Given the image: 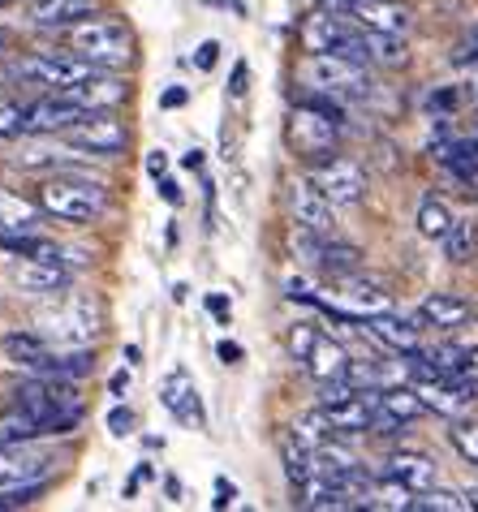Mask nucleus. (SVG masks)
Here are the masks:
<instances>
[{
    "mask_svg": "<svg viewBox=\"0 0 478 512\" xmlns=\"http://www.w3.org/2000/svg\"><path fill=\"white\" fill-rule=\"evenodd\" d=\"M457 99H461L457 91H435L427 104H431V108H440V112H448V108H457Z\"/></svg>",
    "mask_w": 478,
    "mask_h": 512,
    "instance_id": "49530a36",
    "label": "nucleus"
},
{
    "mask_svg": "<svg viewBox=\"0 0 478 512\" xmlns=\"http://www.w3.org/2000/svg\"><path fill=\"white\" fill-rule=\"evenodd\" d=\"M367 332L379 340L384 349H397V353H414L418 349V323L410 319H397V315H371L367 319Z\"/></svg>",
    "mask_w": 478,
    "mask_h": 512,
    "instance_id": "4be33fe9",
    "label": "nucleus"
},
{
    "mask_svg": "<svg viewBox=\"0 0 478 512\" xmlns=\"http://www.w3.org/2000/svg\"><path fill=\"white\" fill-rule=\"evenodd\" d=\"M332 207L336 203L315 186V181H293V186H289V211H293V224H302V229L332 237L336 233Z\"/></svg>",
    "mask_w": 478,
    "mask_h": 512,
    "instance_id": "9b49d317",
    "label": "nucleus"
},
{
    "mask_svg": "<svg viewBox=\"0 0 478 512\" xmlns=\"http://www.w3.org/2000/svg\"><path fill=\"white\" fill-rule=\"evenodd\" d=\"M108 207V194L100 181L91 177H74V173H56L39 186V211H48L56 220H69V224H91L100 220Z\"/></svg>",
    "mask_w": 478,
    "mask_h": 512,
    "instance_id": "f03ea898",
    "label": "nucleus"
},
{
    "mask_svg": "<svg viewBox=\"0 0 478 512\" xmlns=\"http://www.w3.org/2000/svg\"><path fill=\"white\" fill-rule=\"evenodd\" d=\"M289 147L302 155V160H332V151H336V142H341V121L328 117V112H319L311 104H302L298 99V108H293V117H289Z\"/></svg>",
    "mask_w": 478,
    "mask_h": 512,
    "instance_id": "39448f33",
    "label": "nucleus"
},
{
    "mask_svg": "<svg viewBox=\"0 0 478 512\" xmlns=\"http://www.w3.org/2000/svg\"><path fill=\"white\" fill-rule=\"evenodd\" d=\"M5 233H9V220H5V216H0V237H5Z\"/></svg>",
    "mask_w": 478,
    "mask_h": 512,
    "instance_id": "5fc2aeb1",
    "label": "nucleus"
},
{
    "mask_svg": "<svg viewBox=\"0 0 478 512\" xmlns=\"http://www.w3.org/2000/svg\"><path fill=\"white\" fill-rule=\"evenodd\" d=\"M147 173L156 177V181L168 173V155H164V151H151V155H147Z\"/></svg>",
    "mask_w": 478,
    "mask_h": 512,
    "instance_id": "a18cd8bd",
    "label": "nucleus"
},
{
    "mask_svg": "<svg viewBox=\"0 0 478 512\" xmlns=\"http://www.w3.org/2000/svg\"><path fill=\"white\" fill-rule=\"evenodd\" d=\"M315 340H319V332H315V327H293V336H289V349H293V358H298V362H306V353H311L315 349Z\"/></svg>",
    "mask_w": 478,
    "mask_h": 512,
    "instance_id": "c9c22d12",
    "label": "nucleus"
},
{
    "mask_svg": "<svg viewBox=\"0 0 478 512\" xmlns=\"http://www.w3.org/2000/svg\"><path fill=\"white\" fill-rule=\"evenodd\" d=\"M91 108L74 104L69 95L52 91L44 99H35V104H26V134H65L74 121H82Z\"/></svg>",
    "mask_w": 478,
    "mask_h": 512,
    "instance_id": "ddd939ff",
    "label": "nucleus"
},
{
    "mask_svg": "<svg viewBox=\"0 0 478 512\" xmlns=\"http://www.w3.org/2000/svg\"><path fill=\"white\" fill-rule=\"evenodd\" d=\"M349 18H354L358 26H367V31H388V35H405V31H410V9L392 5V0H362Z\"/></svg>",
    "mask_w": 478,
    "mask_h": 512,
    "instance_id": "6ab92c4d",
    "label": "nucleus"
},
{
    "mask_svg": "<svg viewBox=\"0 0 478 512\" xmlns=\"http://www.w3.org/2000/svg\"><path fill=\"white\" fill-rule=\"evenodd\" d=\"M65 138H69V147H78V151L117 155V151H125V142H130V130H125V121L112 108H91L82 121L69 125Z\"/></svg>",
    "mask_w": 478,
    "mask_h": 512,
    "instance_id": "423d86ee",
    "label": "nucleus"
},
{
    "mask_svg": "<svg viewBox=\"0 0 478 512\" xmlns=\"http://www.w3.org/2000/svg\"><path fill=\"white\" fill-rule=\"evenodd\" d=\"M207 310H212L220 323H229V297L224 293H207Z\"/></svg>",
    "mask_w": 478,
    "mask_h": 512,
    "instance_id": "79ce46f5",
    "label": "nucleus"
},
{
    "mask_svg": "<svg viewBox=\"0 0 478 512\" xmlns=\"http://www.w3.org/2000/svg\"><path fill=\"white\" fill-rule=\"evenodd\" d=\"M453 61H457V65H470V61H478V31H474V35L466 39V44H461V48L453 52Z\"/></svg>",
    "mask_w": 478,
    "mask_h": 512,
    "instance_id": "a19ab883",
    "label": "nucleus"
},
{
    "mask_svg": "<svg viewBox=\"0 0 478 512\" xmlns=\"http://www.w3.org/2000/svg\"><path fill=\"white\" fill-rule=\"evenodd\" d=\"M160 401H164V409H168V414H173L177 422L194 426V431H203V426H207L199 383H194V375L186 371V366H173V371L164 375V383H160Z\"/></svg>",
    "mask_w": 478,
    "mask_h": 512,
    "instance_id": "1a4fd4ad",
    "label": "nucleus"
},
{
    "mask_svg": "<svg viewBox=\"0 0 478 512\" xmlns=\"http://www.w3.org/2000/svg\"><path fill=\"white\" fill-rule=\"evenodd\" d=\"M5 52H9V31L0 26V56H5Z\"/></svg>",
    "mask_w": 478,
    "mask_h": 512,
    "instance_id": "864d4df0",
    "label": "nucleus"
},
{
    "mask_svg": "<svg viewBox=\"0 0 478 512\" xmlns=\"http://www.w3.org/2000/svg\"><path fill=\"white\" fill-rule=\"evenodd\" d=\"M315 5H319V9H336V13H354L362 0H315Z\"/></svg>",
    "mask_w": 478,
    "mask_h": 512,
    "instance_id": "de8ad7c7",
    "label": "nucleus"
},
{
    "mask_svg": "<svg viewBox=\"0 0 478 512\" xmlns=\"http://www.w3.org/2000/svg\"><path fill=\"white\" fill-rule=\"evenodd\" d=\"M444 254L453 263H474L478 259V224L474 220H457L444 237Z\"/></svg>",
    "mask_w": 478,
    "mask_h": 512,
    "instance_id": "bb28decb",
    "label": "nucleus"
},
{
    "mask_svg": "<svg viewBox=\"0 0 478 512\" xmlns=\"http://www.w3.org/2000/svg\"><path fill=\"white\" fill-rule=\"evenodd\" d=\"M74 52L87 56L95 65H125L130 61V31L121 22H82L74 26Z\"/></svg>",
    "mask_w": 478,
    "mask_h": 512,
    "instance_id": "0eeeda50",
    "label": "nucleus"
},
{
    "mask_svg": "<svg viewBox=\"0 0 478 512\" xmlns=\"http://www.w3.org/2000/svg\"><path fill=\"white\" fill-rule=\"evenodd\" d=\"M298 78L315 91H328L336 99H367L371 95V74L362 61H349V56L336 52H311L298 69Z\"/></svg>",
    "mask_w": 478,
    "mask_h": 512,
    "instance_id": "7ed1b4c3",
    "label": "nucleus"
},
{
    "mask_svg": "<svg viewBox=\"0 0 478 512\" xmlns=\"http://www.w3.org/2000/svg\"><path fill=\"white\" fill-rule=\"evenodd\" d=\"M470 315H474L470 302L457 293H431L418 306V323H427V327H461V323H470Z\"/></svg>",
    "mask_w": 478,
    "mask_h": 512,
    "instance_id": "aec40b11",
    "label": "nucleus"
},
{
    "mask_svg": "<svg viewBox=\"0 0 478 512\" xmlns=\"http://www.w3.org/2000/svg\"><path fill=\"white\" fill-rule=\"evenodd\" d=\"M13 280L22 289H35V293H61L69 284V272L61 263H44V259H22L13 263Z\"/></svg>",
    "mask_w": 478,
    "mask_h": 512,
    "instance_id": "5701e85b",
    "label": "nucleus"
},
{
    "mask_svg": "<svg viewBox=\"0 0 478 512\" xmlns=\"http://www.w3.org/2000/svg\"><path fill=\"white\" fill-rule=\"evenodd\" d=\"M461 508H470L466 495H457V491H418V500H414V512H461Z\"/></svg>",
    "mask_w": 478,
    "mask_h": 512,
    "instance_id": "473e14b6",
    "label": "nucleus"
},
{
    "mask_svg": "<svg viewBox=\"0 0 478 512\" xmlns=\"http://www.w3.org/2000/svg\"><path fill=\"white\" fill-rule=\"evenodd\" d=\"M328 431H332V422H328V414H323V409H315V414H302L298 422H293V435H298L306 448L328 444Z\"/></svg>",
    "mask_w": 478,
    "mask_h": 512,
    "instance_id": "2f4dec72",
    "label": "nucleus"
},
{
    "mask_svg": "<svg viewBox=\"0 0 478 512\" xmlns=\"http://www.w3.org/2000/svg\"><path fill=\"white\" fill-rule=\"evenodd\" d=\"M375 409H379V414H375V431H384V435L401 431V426H410L423 414H431L427 401L418 396V388H379L375 392Z\"/></svg>",
    "mask_w": 478,
    "mask_h": 512,
    "instance_id": "f8f14e48",
    "label": "nucleus"
},
{
    "mask_svg": "<svg viewBox=\"0 0 478 512\" xmlns=\"http://www.w3.org/2000/svg\"><path fill=\"white\" fill-rule=\"evenodd\" d=\"M233 500H237V487H233L229 478H216V500H212V504H216V508H229Z\"/></svg>",
    "mask_w": 478,
    "mask_h": 512,
    "instance_id": "ea45409f",
    "label": "nucleus"
},
{
    "mask_svg": "<svg viewBox=\"0 0 478 512\" xmlns=\"http://www.w3.org/2000/svg\"><path fill=\"white\" fill-rule=\"evenodd\" d=\"M306 371H311L315 383H328V379H341V375L349 371V358H345V349L336 345V340L319 336L315 349L306 353Z\"/></svg>",
    "mask_w": 478,
    "mask_h": 512,
    "instance_id": "b1692460",
    "label": "nucleus"
},
{
    "mask_svg": "<svg viewBox=\"0 0 478 512\" xmlns=\"http://www.w3.org/2000/svg\"><path fill=\"white\" fill-rule=\"evenodd\" d=\"M362 31H367V26H362ZM367 56L375 65L397 69V65H405V39L388 35V31H367Z\"/></svg>",
    "mask_w": 478,
    "mask_h": 512,
    "instance_id": "c85d7f7f",
    "label": "nucleus"
},
{
    "mask_svg": "<svg viewBox=\"0 0 478 512\" xmlns=\"http://www.w3.org/2000/svg\"><path fill=\"white\" fill-rule=\"evenodd\" d=\"M61 336L69 345H87L100 332V310H95L91 297H74V306H69V315H61Z\"/></svg>",
    "mask_w": 478,
    "mask_h": 512,
    "instance_id": "393cba45",
    "label": "nucleus"
},
{
    "mask_svg": "<svg viewBox=\"0 0 478 512\" xmlns=\"http://www.w3.org/2000/svg\"><path fill=\"white\" fill-rule=\"evenodd\" d=\"M216 353H220V362H229V366L242 362V345H233V340H220Z\"/></svg>",
    "mask_w": 478,
    "mask_h": 512,
    "instance_id": "c03bdc74",
    "label": "nucleus"
},
{
    "mask_svg": "<svg viewBox=\"0 0 478 512\" xmlns=\"http://www.w3.org/2000/svg\"><path fill=\"white\" fill-rule=\"evenodd\" d=\"M181 168H190V173H199V168H203V151H199V147L186 151V160H181Z\"/></svg>",
    "mask_w": 478,
    "mask_h": 512,
    "instance_id": "3c124183",
    "label": "nucleus"
},
{
    "mask_svg": "<svg viewBox=\"0 0 478 512\" xmlns=\"http://www.w3.org/2000/svg\"><path fill=\"white\" fill-rule=\"evenodd\" d=\"M108 388H112V396H125V392H130V371H117Z\"/></svg>",
    "mask_w": 478,
    "mask_h": 512,
    "instance_id": "09e8293b",
    "label": "nucleus"
},
{
    "mask_svg": "<svg viewBox=\"0 0 478 512\" xmlns=\"http://www.w3.org/2000/svg\"><path fill=\"white\" fill-rule=\"evenodd\" d=\"M216 56H220V44H216V39H207V44H199V52H194V65H199V69H212Z\"/></svg>",
    "mask_w": 478,
    "mask_h": 512,
    "instance_id": "4c0bfd02",
    "label": "nucleus"
},
{
    "mask_svg": "<svg viewBox=\"0 0 478 512\" xmlns=\"http://www.w3.org/2000/svg\"><path fill=\"white\" fill-rule=\"evenodd\" d=\"M453 224H457V220H453V211H448L440 198H427V203L418 207V233L431 237V241H444Z\"/></svg>",
    "mask_w": 478,
    "mask_h": 512,
    "instance_id": "c756f323",
    "label": "nucleus"
},
{
    "mask_svg": "<svg viewBox=\"0 0 478 512\" xmlns=\"http://www.w3.org/2000/svg\"><path fill=\"white\" fill-rule=\"evenodd\" d=\"M384 474H392L397 482H405V487H410L414 495L435 487V461L423 457V452H392Z\"/></svg>",
    "mask_w": 478,
    "mask_h": 512,
    "instance_id": "412c9836",
    "label": "nucleus"
},
{
    "mask_svg": "<svg viewBox=\"0 0 478 512\" xmlns=\"http://www.w3.org/2000/svg\"><path fill=\"white\" fill-rule=\"evenodd\" d=\"M427 362L435 366V375H466V362H470V349L461 345H435V349H423Z\"/></svg>",
    "mask_w": 478,
    "mask_h": 512,
    "instance_id": "7c9ffc66",
    "label": "nucleus"
},
{
    "mask_svg": "<svg viewBox=\"0 0 478 512\" xmlns=\"http://www.w3.org/2000/svg\"><path fill=\"white\" fill-rule=\"evenodd\" d=\"M0 349H5V358L26 375H52V366H56L52 345L35 332H5L0 336Z\"/></svg>",
    "mask_w": 478,
    "mask_h": 512,
    "instance_id": "4468645a",
    "label": "nucleus"
},
{
    "mask_svg": "<svg viewBox=\"0 0 478 512\" xmlns=\"http://www.w3.org/2000/svg\"><path fill=\"white\" fill-rule=\"evenodd\" d=\"M0 448H5V444H0Z\"/></svg>",
    "mask_w": 478,
    "mask_h": 512,
    "instance_id": "4d7b16f0",
    "label": "nucleus"
},
{
    "mask_svg": "<svg viewBox=\"0 0 478 512\" xmlns=\"http://www.w3.org/2000/svg\"><path fill=\"white\" fill-rule=\"evenodd\" d=\"M246 82H250V69H246V61H237V65H233V82H229V95H233V99H242V95H246Z\"/></svg>",
    "mask_w": 478,
    "mask_h": 512,
    "instance_id": "58836bf2",
    "label": "nucleus"
},
{
    "mask_svg": "<svg viewBox=\"0 0 478 512\" xmlns=\"http://www.w3.org/2000/svg\"><path fill=\"white\" fill-rule=\"evenodd\" d=\"M341 297H345V306L354 310V315H384L388 310V289L379 280L371 276H362V272H349L341 276Z\"/></svg>",
    "mask_w": 478,
    "mask_h": 512,
    "instance_id": "a211bd4d",
    "label": "nucleus"
},
{
    "mask_svg": "<svg viewBox=\"0 0 478 512\" xmlns=\"http://www.w3.org/2000/svg\"><path fill=\"white\" fill-rule=\"evenodd\" d=\"M61 95H69L74 104H82V108H117L125 95H130V87H125L121 78H108L104 69L100 74H91V78H82V82H74V87H65Z\"/></svg>",
    "mask_w": 478,
    "mask_h": 512,
    "instance_id": "f3484780",
    "label": "nucleus"
},
{
    "mask_svg": "<svg viewBox=\"0 0 478 512\" xmlns=\"http://www.w3.org/2000/svg\"><path fill=\"white\" fill-rule=\"evenodd\" d=\"M52 461L48 457H31L22 444H5L0 448V491L13 487H39L48 478Z\"/></svg>",
    "mask_w": 478,
    "mask_h": 512,
    "instance_id": "2eb2a0df",
    "label": "nucleus"
},
{
    "mask_svg": "<svg viewBox=\"0 0 478 512\" xmlns=\"http://www.w3.org/2000/svg\"><path fill=\"white\" fill-rule=\"evenodd\" d=\"M100 13V0H35L31 22L44 31H61V26H78Z\"/></svg>",
    "mask_w": 478,
    "mask_h": 512,
    "instance_id": "dca6fc26",
    "label": "nucleus"
},
{
    "mask_svg": "<svg viewBox=\"0 0 478 512\" xmlns=\"http://www.w3.org/2000/svg\"><path fill=\"white\" fill-rule=\"evenodd\" d=\"M367 508H388V512H405L414 508V491L397 482L392 474H384V482H371V504Z\"/></svg>",
    "mask_w": 478,
    "mask_h": 512,
    "instance_id": "cd10ccee",
    "label": "nucleus"
},
{
    "mask_svg": "<svg viewBox=\"0 0 478 512\" xmlns=\"http://www.w3.org/2000/svg\"><path fill=\"white\" fill-rule=\"evenodd\" d=\"M0 5H9V0H0Z\"/></svg>",
    "mask_w": 478,
    "mask_h": 512,
    "instance_id": "6e6d98bb",
    "label": "nucleus"
},
{
    "mask_svg": "<svg viewBox=\"0 0 478 512\" xmlns=\"http://www.w3.org/2000/svg\"><path fill=\"white\" fill-rule=\"evenodd\" d=\"M186 99H190V91H186V87H168V91L160 95V108H181Z\"/></svg>",
    "mask_w": 478,
    "mask_h": 512,
    "instance_id": "37998d69",
    "label": "nucleus"
},
{
    "mask_svg": "<svg viewBox=\"0 0 478 512\" xmlns=\"http://www.w3.org/2000/svg\"><path fill=\"white\" fill-rule=\"evenodd\" d=\"M311 181L336 207H354V203H362V194H367V173H362L358 160H323Z\"/></svg>",
    "mask_w": 478,
    "mask_h": 512,
    "instance_id": "9d476101",
    "label": "nucleus"
},
{
    "mask_svg": "<svg viewBox=\"0 0 478 512\" xmlns=\"http://www.w3.org/2000/svg\"><path fill=\"white\" fill-rule=\"evenodd\" d=\"M108 431L112 435H130L134 431V414H130V409H125V405L112 409V414H108Z\"/></svg>",
    "mask_w": 478,
    "mask_h": 512,
    "instance_id": "e433bc0d",
    "label": "nucleus"
},
{
    "mask_svg": "<svg viewBox=\"0 0 478 512\" xmlns=\"http://www.w3.org/2000/svg\"><path fill=\"white\" fill-rule=\"evenodd\" d=\"M22 134H26V104L0 99V138H22Z\"/></svg>",
    "mask_w": 478,
    "mask_h": 512,
    "instance_id": "72a5a7b5",
    "label": "nucleus"
},
{
    "mask_svg": "<svg viewBox=\"0 0 478 512\" xmlns=\"http://www.w3.org/2000/svg\"><path fill=\"white\" fill-rule=\"evenodd\" d=\"M466 375L478 383V349H470V362H466Z\"/></svg>",
    "mask_w": 478,
    "mask_h": 512,
    "instance_id": "603ef678",
    "label": "nucleus"
},
{
    "mask_svg": "<svg viewBox=\"0 0 478 512\" xmlns=\"http://www.w3.org/2000/svg\"><path fill=\"white\" fill-rule=\"evenodd\" d=\"M39 435H44V426H39V418L31 409L9 405L5 414H0V444H31Z\"/></svg>",
    "mask_w": 478,
    "mask_h": 512,
    "instance_id": "a878e982",
    "label": "nucleus"
},
{
    "mask_svg": "<svg viewBox=\"0 0 478 512\" xmlns=\"http://www.w3.org/2000/svg\"><path fill=\"white\" fill-rule=\"evenodd\" d=\"M13 405L31 409L44 426V435H69L82 422V392L74 379L61 375H35L13 392Z\"/></svg>",
    "mask_w": 478,
    "mask_h": 512,
    "instance_id": "f257e3e1",
    "label": "nucleus"
},
{
    "mask_svg": "<svg viewBox=\"0 0 478 512\" xmlns=\"http://www.w3.org/2000/svg\"><path fill=\"white\" fill-rule=\"evenodd\" d=\"M478 383L470 375H435V379H418V396L427 401L431 414L444 418H461L466 409L478 401Z\"/></svg>",
    "mask_w": 478,
    "mask_h": 512,
    "instance_id": "6e6552de",
    "label": "nucleus"
},
{
    "mask_svg": "<svg viewBox=\"0 0 478 512\" xmlns=\"http://www.w3.org/2000/svg\"><path fill=\"white\" fill-rule=\"evenodd\" d=\"M448 439H453V448L461 452V457L478 465V422H453Z\"/></svg>",
    "mask_w": 478,
    "mask_h": 512,
    "instance_id": "f704fd0d",
    "label": "nucleus"
},
{
    "mask_svg": "<svg viewBox=\"0 0 478 512\" xmlns=\"http://www.w3.org/2000/svg\"><path fill=\"white\" fill-rule=\"evenodd\" d=\"M104 65L87 61V56L78 52H35V56H22L18 65L9 69V78L18 82H35V87H48V91H65L74 87V82L100 74Z\"/></svg>",
    "mask_w": 478,
    "mask_h": 512,
    "instance_id": "20e7f679",
    "label": "nucleus"
},
{
    "mask_svg": "<svg viewBox=\"0 0 478 512\" xmlns=\"http://www.w3.org/2000/svg\"><path fill=\"white\" fill-rule=\"evenodd\" d=\"M160 194H164V203H173V207L181 203V190H177V181H168V177L160 181Z\"/></svg>",
    "mask_w": 478,
    "mask_h": 512,
    "instance_id": "8fccbe9b",
    "label": "nucleus"
}]
</instances>
